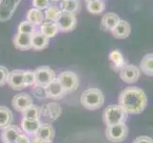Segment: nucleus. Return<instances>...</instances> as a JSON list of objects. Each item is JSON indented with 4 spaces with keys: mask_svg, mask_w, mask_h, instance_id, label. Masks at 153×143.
Wrapping results in <instances>:
<instances>
[{
    "mask_svg": "<svg viewBox=\"0 0 153 143\" xmlns=\"http://www.w3.org/2000/svg\"><path fill=\"white\" fill-rule=\"evenodd\" d=\"M140 69L143 74L153 76V54H146L140 63Z\"/></svg>",
    "mask_w": 153,
    "mask_h": 143,
    "instance_id": "25",
    "label": "nucleus"
},
{
    "mask_svg": "<svg viewBox=\"0 0 153 143\" xmlns=\"http://www.w3.org/2000/svg\"><path fill=\"white\" fill-rule=\"evenodd\" d=\"M32 94H33V97H36L37 99H39V100L48 98L47 93H46V89H45V87H42V86H38V85L33 86Z\"/></svg>",
    "mask_w": 153,
    "mask_h": 143,
    "instance_id": "32",
    "label": "nucleus"
},
{
    "mask_svg": "<svg viewBox=\"0 0 153 143\" xmlns=\"http://www.w3.org/2000/svg\"><path fill=\"white\" fill-rule=\"evenodd\" d=\"M7 84L11 89L14 91H20L25 89L24 83V71L23 70H13L10 72L7 79Z\"/></svg>",
    "mask_w": 153,
    "mask_h": 143,
    "instance_id": "10",
    "label": "nucleus"
},
{
    "mask_svg": "<svg viewBox=\"0 0 153 143\" xmlns=\"http://www.w3.org/2000/svg\"><path fill=\"white\" fill-rule=\"evenodd\" d=\"M16 143H32V139L28 135H26L25 133L21 132L20 135L18 136Z\"/></svg>",
    "mask_w": 153,
    "mask_h": 143,
    "instance_id": "35",
    "label": "nucleus"
},
{
    "mask_svg": "<svg viewBox=\"0 0 153 143\" xmlns=\"http://www.w3.org/2000/svg\"><path fill=\"white\" fill-rule=\"evenodd\" d=\"M128 135V127L126 123L108 126L105 130V136L107 140L113 143H120L126 140Z\"/></svg>",
    "mask_w": 153,
    "mask_h": 143,
    "instance_id": "5",
    "label": "nucleus"
},
{
    "mask_svg": "<svg viewBox=\"0 0 153 143\" xmlns=\"http://www.w3.org/2000/svg\"><path fill=\"white\" fill-rule=\"evenodd\" d=\"M21 0H0V21L10 20Z\"/></svg>",
    "mask_w": 153,
    "mask_h": 143,
    "instance_id": "7",
    "label": "nucleus"
},
{
    "mask_svg": "<svg viewBox=\"0 0 153 143\" xmlns=\"http://www.w3.org/2000/svg\"><path fill=\"white\" fill-rule=\"evenodd\" d=\"M13 45L18 50L21 51H28L32 49V40L31 35H26V33L17 32L13 36Z\"/></svg>",
    "mask_w": 153,
    "mask_h": 143,
    "instance_id": "16",
    "label": "nucleus"
},
{
    "mask_svg": "<svg viewBox=\"0 0 153 143\" xmlns=\"http://www.w3.org/2000/svg\"><path fill=\"white\" fill-rule=\"evenodd\" d=\"M111 32L115 38H119V39L126 38L127 36H129L131 32L130 24L126 20H120L118 25L115 27V29Z\"/></svg>",
    "mask_w": 153,
    "mask_h": 143,
    "instance_id": "20",
    "label": "nucleus"
},
{
    "mask_svg": "<svg viewBox=\"0 0 153 143\" xmlns=\"http://www.w3.org/2000/svg\"><path fill=\"white\" fill-rule=\"evenodd\" d=\"M59 8L63 13L76 14L79 12L81 8V2L80 0H61L59 3Z\"/></svg>",
    "mask_w": 153,
    "mask_h": 143,
    "instance_id": "23",
    "label": "nucleus"
},
{
    "mask_svg": "<svg viewBox=\"0 0 153 143\" xmlns=\"http://www.w3.org/2000/svg\"><path fill=\"white\" fill-rule=\"evenodd\" d=\"M17 31H18V32L26 33V35H32L33 33L36 31V26L33 25V24L25 20V21H22L21 23H19V25L17 27Z\"/></svg>",
    "mask_w": 153,
    "mask_h": 143,
    "instance_id": "30",
    "label": "nucleus"
},
{
    "mask_svg": "<svg viewBox=\"0 0 153 143\" xmlns=\"http://www.w3.org/2000/svg\"><path fill=\"white\" fill-rule=\"evenodd\" d=\"M43 12H44L45 19L52 21H57L62 13L61 9L59 8V5H56L54 3L50 4L48 8Z\"/></svg>",
    "mask_w": 153,
    "mask_h": 143,
    "instance_id": "26",
    "label": "nucleus"
},
{
    "mask_svg": "<svg viewBox=\"0 0 153 143\" xmlns=\"http://www.w3.org/2000/svg\"><path fill=\"white\" fill-rule=\"evenodd\" d=\"M13 120V114L6 106H0V130L11 125Z\"/></svg>",
    "mask_w": 153,
    "mask_h": 143,
    "instance_id": "24",
    "label": "nucleus"
},
{
    "mask_svg": "<svg viewBox=\"0 0 153 143\" xmlns=\"http://www.w3.org/2000/svg\"><path fill=\"white\" fill-rule=\"evenodd\" d=\"M45 89H46L48 98L60 99L63 98L64 95L66 94V92L62 88V86L59 83V81L57 80V78H55L51 83L48 84Z\"/></svg>",
    "mask_w": 153,
    "mask_h": 143,
    "instance_id": "12",
    "label": "nucleus"
},
{
    "mask_svg": "<svg viewBox=\"0 0 153 143\" xmlns=\"http://www.w3.org/2000/svg\"><path fill=\"white\" fill-rule=\"evenodd\" d=\"M10 72L4 66H0V86H4L7 84V79Z\"/></svg>",
    "mask_w": 153,
    "mask_h": 143,
    "instance_id": "34",
    "label": "nucleus"
},
{
    "mask_svg": "<svg viewBox=\"0 0 153 143\" xmlns=\"http://www.w3.org/2000/svg\"><path fill=\"white\" fill-rule=\"evenodd\" d=\"M57 26L59 28V32H68L73 31L76 26V14L70 13L62 12L60 17L56 21Z\"/></svg>",
    "mask_w": 153,
    "mask_h": 143,
    "instance_id": "9",
    "label": "nucleus"
},
{
    "mask_svg": "<svg viewBox=\"0 0 153 143\" xmlns=\"http://www.w3.org/2000/svg\"><path fill=\"white\" fill-rule=\"evenodd\" d=\"M140 69L133 64H126L120 71V77L127 84H133L138 81L140 77Z\"/></svg>",
    "mask_w": 153,
    "mask_h": 143,
    "instance_id": "8",
    "label": "nucleus"
},
{
    "mask_svg": "<svg viewBox=\"0 0 153 143\" xmlns=\"http://www.w3.org/2000/svg\"><path fill=\"white\" fill-rule=\"evenodd\" d=\"M57 80L59 81L62 88L64 89L66 94L74 93L79 87V78L76 74L71 71L62 72L57 76Z\"/></svg>",
    "mask_w": 153,
    "mask_h": 143,
    "instance_id": "4",
    "label": "nucleus"
},
{
    "mask_svg": "<svg viewBox=\"0 0 153 143\" xmlns=\"http://www.w3.org/2000/svg\"><path fill=\"white\" fill-rule=\"evenodd\" d=\"M47 106V110H48V116L52 121L56 120L57 118L60 116L61 114V107L59 106V103L56 102H49L48 104H46Z\"/></svg>",
    "mask_w": 153,
    "mask_h": 143,
    "instance_id": "28",
    "label": "nucleus"
},
{
    "mask_svg": "<svg viewBox=\"0 0 153 143\" xmlns=\"http://www.w3.org/2000/svg\"><path fill=\"white\" fill-rule=\"evenodd\" d=\"M80 104L85 109L95 111L102 107L104 104V95L98 88H89L81 94Z\"/></svg>",
    "mask_w": 153,
    "mask_h": 143,
    "instance_id": "2",
    "label": "nucleus"
},
{
    "mask_svg": "<svg viewBox=\"0 0 153 143\" xmlns=\"http://www.w3.org/2000/svg\"><path fill=\"white\" fill-rule=\"evenodd\" d=\"M50 1H52V2H60L61 1V0H50Z\"/></svg>",
    "mask_w": 153,
    "mask_h": 143,
    "instance_id": "38",
    "label": "nucleus"
},
{
    "mask_svg": "<svg viewBox=\"0 0 153 143\" xmlns=\"http://www.w3.org/2000/svg\"><path fill=\"white\" fill-rule=\"evenodd\" d=\"M33 104V98L30 94L26 93L17 94L13 97L12 100V105L16 111L22 113L24 110H26L29 106Z\"/></svg>",
    "mask_w": 153,
    "mask_h": 143,
    "instance_id": "11",
    "label": "nucleus"
},
{
    "mask_svg": "<svg viewBox=\"0 0 153 143\" xmlns=\"http://www.w3.org/2000/svg\"><path fill=\"white\" fill-rule=\"evenodd\" d=\"M32 49L36 51H42L46 49L49 45V38L43 35L39 31H36L31 35Z\"/></svg>",
    "mask_w": 153,
    "mask_h": 143,
    "instance_id": "17",
    "label": "nucleus"
},
{
    "mask_svg": "<svg viewBox=\"0 0 153 143\" xmlns=\"http://www.w3.org/2000/svg\"><path fill=\"white\" fill-rule=\"evenodd\" d=\"M24 83L25 87H33L36 85V74L35 71L26 70L24 71Z\"/></svg>",
    "mask_w": 153,
    "mask_h": 143,
    "instance_id": "31",
    "label": "nucleus"
},
{
    "mask_svg": "<svg viewBox=\"0 0 153 143\" xmlns=\"http://www.w3.org/2000/svg\"><path fill=\"white\" fill-rule=\"evenodd\" d=\"M120 20L121 19H120L118 14L114 13H107L106 14H104L102 19V27L104 30L112 32L115 27L118 25Z\"/></svg>",
    "mask_w": 153,
    "mask_h": 143,
    "instance_id": "22",
    "label": "nucleus"
},
{
    "mask_svg": "<svg viewBox=\"0 0 153 143\" xmlns=\"http://www.w3.org/2000/svg\"><path fill=\"white\" fill-rule=\"evenodd\" d=\"M40 125H41L40 119L22 118L21 124H20V128H21V131L23 133H25L26 135H28L29 136H36Z\"/></svg>",
    "mask_w": 153,
    "mask_h": 143,
    "instance_id": "15",
    "label": "nucleus"
},
{
    "mask_svg": "<svg viewBox=\"0 0 153 143\" xmlns=\"http://www.w3.org/2000/svg\"><path fill=\"white\" fill-rule=\"evenodd\" d=\"M35 137L42 141L52 143L55 137V129L49 123H41Z\"/></svg>",
    "mask_w": 153,
    "mask_h": 143,
    "instance_id": "14",
    "label": "nucleus"
},
{
    "mask_svg": "<svg viewBox=\"0 0 153 143\" xmlns=\"http://www.w3.org/2000/svg\"><path fill=\"white\" fill-rule=\"evenodd\" d=\"M36 74V85L45 87L51 83L56 77V73L52 68L48 66H40L35 70Z\"/></svg>",
    "mask_w": 153,
    "mask_h": 143,
    "instance_id": "6",
    "label": "nucleus"
},
{
    "mask_svg": "<svg viewBox=\"0 0 153 143\" xmlns=\"http://www.w3.org/2000/svg\"><path fill=\"white\" fill-rule=\"evenodd\" d=\"M39 32L43 35H45L47 38H52L56 36L57 33L59 32V28L57 26L56 21H52V20H47L45 19L40 25V30Z\"/></svg>",
    "mask_w": 153,
    "mask_h": 143,
    "instance_id": "18",
    "label": "nucleus"
},
{
    "mask_svg": "<svg viewBox=\"0 0 153 143\" xmlns=\"http://www.w3.org/2000/svg\"><path fill=\"white\" fill-rule=\"evenodd\" d=\"M21 128L16 125H9L1 132V140L3 143H16L18 136L21 133Z\"/></svg>",
    "mask_w": 153,
    "mask_h": 143,
    "instance_id": "13",
    "label": "nucleus"
},
{
    "mask_svg": "<svg viewBox=\"0 0 153 143\" xmlns=\"http://www.w3.org/2000/svg\"><path fill=\"white\" fill-rule=\"evenodd\" d=\"M108 58H109L110 62H111L113 70L116 72H120L127 64L126 60L124 59V56L119 50H113L109 54Z\"/></svg>",
    "mask_w": 153,
    "mask_h": 143,
    "instance_id": "19",
    "label": "nucleus"
},
{
    "mask_svg": "<svg viewBox=\"0 0 153 143\" xmlns=\"http://www.w3.org/2000/svg\"><path fill=\"white\" fill-rule=\"evenodd\" d=\"M26 18H27L26 19L27 21L31 22L36 27V26H40L41 24L44 22V20H45L44 12L41 11V10L36 9V8H31L27 12Z\"/></svg>",
    "mask_w": 153,
    "mask_h": 143,
    "instance_id": "21",
    "label": "nucleus"
},
{
    "mask_svg": "<svg viewBox=\"0 0 153 143\" xmlns=\"http://www.w3.org/2000/svg\"><path fill=\"white\" fill-rule=\"evenodd\" d=\"M86 9L91 13L99 14L104 11L105 3L103 2V0H94V1L86 3Z\"/></svg>",
    "mask_w": 153,
    "mask_h": 143,
    "instance_id": "29",
    "label": "nucleus"
},
{
    "mask_svg": "<svg viewBox=\"0 0 153 143\" xmlns=\"http://www.w3.org/2000/svg\"><path fill=\"white\" fill-rule=\"evenodd\" d=\"M91 1H94V0H85V2H86V3H89V2H91Z\"/></svg>",
    "mask_w": 153,
    "mask_h": 143,
    "instance_id": "39",
    "label": "nucleus"
},
{
    "mask_svg": "<svg viewBox=\"0 0 153 143\" xmlns=\"http://www.w3.org/2000/svg\"><path fill=\"white\" fill-rule=\"evenodd\" d=\"M32 143H49V142H45V141H42L40 139H38V138L35 137L33 139H32Z\"/></svg>",
    "mask_w": 153,
    "mask_h": 143,
    "instance_id": "37",
    "label": "nucleus"
},
{
    "mask_svg": "<svg viewBox=\"0 0 153 143\" xmlns=\"http://www.w3.org/2000/svg\"><path fill=\"white\" fill-rule=\"evenodd\" d=\"M119 105L128 114H141L145 111L147 105L146 94L139 87H126L119 95Z\"/></svg>",
    "mask_w": 153,
    "mask_h": 143,
    "instance_id": "1",
    "label": "nucleus"
},
{
    "mask_svg": "<svg viewBox=\"0 0 153 143\" xmlns=\"http://www.w3.org/2000/svg\"><path fill=\"white\" fill-rule=\"evenodd\" d=\"M132 143H153V139L149 136H138L137 138H135Z\"/></svg>",
    "mask_w": 153,
    "mask_h": 143,
    "instance_id": "36",
    "label": "nucleus"
},
{
    "mask_svg": "<svg viewBox=\"0 0 153 143\" xmlns=\"http://www.w3.org/2000/svg\"><path fill=\"white\" fill-rule=\"evenodd\" d=\"M127 116L128 114L119 104L109 105L104 109L102 114V119L106 127L126 123Z\"/></svg>",
    "mask_w": 153,
    "mask_h": 143,
    "instance_id": "3",
    "label": "nucleus"
},
{
    "mask_svg": "<svg viewBox=\"0 0 153 143\" xmlns=\"http://www.w3.org/2000/svg\"><path fill=\"white\" fill-rule=\"evenodd\" d=\"M50 4V0H33L32 1L33 8L41 10V11H45Z\"/></svg>",
    "mask_w": 153,
    "mask_h": 143,
    "instance_id": "33",
    "label": "nucleus"
},
{
    "mask_svg": "<svg viewBox=\"0 0 153 143\" xmlns=\"http://www.w3.org/2000/svg\"><path fill=\"white\" fill-rule=\"evenodd\" d=\"M21 114H22V118H26V119H40L41 116L40 107L33 104L29 106L26 110H24Z\"/></svg>",
    "mask_w": 153,
    "mask_h": 143,
    "instance_id": "27",
    "label": "nucleus"
}]
</instances>
